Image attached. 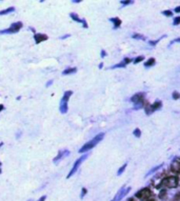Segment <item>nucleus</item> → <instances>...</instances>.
<instances>
[{"instance_id":"1","label":"nucleus","mask_w":180,"mask_h":201,"mask_svg":"<svg viewBox=\"0 0 180 201\" xmlns=\"http://www.w3.org/2000/svg\"><path fill=\"white\" fill-rule=\"evenodd\" d=\"M103 136H104V134L103 133H101V134H98L96 137H94L92 140H90L89 142H87L80 150H79V153H86V152H88V151H90L92 150L94 146H96L97 145V143L98 142H100L102 139H103Z\"/></svg>"},{"instance_id":"2","label":"nucleus","mask_w":180,"mask_h":201,"mask_svg":"<svg viewBox=\"0 0 180 201\" xmlns=\"http://www.w3.org/2000/svg\"><path fill=\"white\" fill-rule=\"evenodd\" d=\"M73 95V92L72 91H67L63 96H62V99L60 101V104H59V111L61 114H65L68 113V109H69V100L71 98V96Z\"/></svg>"},{"instance_id":"3","label":"nucleus","mask_w":180,"mask_h":201,"mask_svg":"<svg viewBox=\"0 0 180 201\" xmlns=\"http://www.w3.org/2000/svg\"><path fill=\"white\" fill-rule=\"evenodd\" d=\"M178 182H179V178L176 176H172V177H168V178L163 179L161 181V185L164 188L172 189V188H176L178 185Z\"/></svg>"},{"instance_id":"4","label":"nucleus","mask_w":180,"mask_h":201,"mask_svg":"<svg viewBox=\"0 0 180 201\" xmlns=\"http://www.w3.org/2000/svg\"><path fill=\"white\" fill-rule=\"evenodd\" d=\"M22 22H15L13 23L8 28H5V30H2L0 31V34L1 35H4V34H15V33H18L21 28H22Z\"/></svg>"},{"instance_id":"5","label":"nucleus","mask_w":180,"mask_h":201,"mask_svg":"<svg viewBox=\"0 0 180 201\" xmlns=\"http://www.w3.org/2000/svg\"><path fill=\"white\" fill-rule=\"evenodd\" d=\"M88 157V155H83V156H81L80 158H78L75 162H74V165H73V167H72V170H71V172L68 174V176H67V178H71L76 172H77V170L79 169V166H80V164L82 163V161L86 159Z\"/></svg>"},{"instance_id":"6","label":"nucleus","mask_w":180,"mask_h":201,"mask_svg":"<svg viewBox=\"0 0 180 201\" xmlns=\"http://www.w3.org/2000/svg\"><path fill=\"white\" fill-rule=\"evenodd\" d=\"M151 191L149 190V189H142L141 191H139L137 194H136V196L139 198V199H141V200H148V198L151 196Z\"/></svg>"},{"instance_id":"7","label":"nucleus","mask_w":180,"mask_h":201,"mask_svg":"<svg viewBox=\"0 0 180 201\" xmlns=\"http://www.w3.org/2000/svg\"><path fill=\"white\" fill-rule=\"evenodd\" d=\"M70 155V152L68 151V150H62V151H59V153H58V155L54 158V163H57L58 161H60V160H62L64 157H67V156H69Z\"/></svg>"},{"instance_id":"8","label":"nucleus","mask_w":180,"mask_h":201,"mask_svg":"<svg viewBox=\"0 0 180 201\" xmlns=\"http://www.w3.org/2000/svg\"><path fill=\"white\" fill-rule=\"evenodd\" d=\"M34 39H35L36 44H39V43H41L42 41L48 40L49 37H48V35H45V34H38V33H36V34H34Z\"/></svg>"},{"instance_id":"9","label":"nucleus","mask_w":180,"mask_h":201,"mask_svg":"<svg viewBox=\"0 0 180 201\" xmlns=\"http://www.w3.org/2000/svg\"><path fill=\"white\" fill-rule=\"evenodd\" d=\"M171 170H172V172H174L176 174H180V159H176L173 161V163L171 165Z\"/></svg>"},{"instance_id":"10","label":"nucleus","mask_w":180,"mask_h":201,"mask_svg":"<svg viewBox=\"0 0 180 201\" xmlns=\"http://www.w3.org/2000/svg\"><path fill=\"white\" fill-rule=\"evenodd\" d=\"M70 16H71V18L73 19V20H75V21H77V22H80V23H83V26H88L87 25V22H86V20H82V19H80L79 17H78V15L77 14H75V13H71L70 14Z\"/></svg>"},{"instance_id":"11","label":"nucleus","mask_w":180,"mask_h":201,"mask_svg":"<svg viewBox=\"0 0 180 201\" xmlns=\"http://www.w3.org/2000/svg\"><path fill=\"white\" fill-rule=\"evenodd\" d=\"M76 72H77V69H76V68H68L67 70H64V71L62 72V75H63V76L72 75V74H74V73H76Z\"/></svg>"},{"instance_id":"12","label":"nucleus","mask_w":180,"mask_h":201,"mask_svg":"<svg viewBox=\"0 0 180 201\" xmlns=\"http://www.w3.org/2000/svg\"><path fill=\"white\" fill-rule=\"evenodd\" d=\"M14 11H15V7H14V6H11V7H8V8L3 9V11H0V16L6 15V14H10V13H13Z\"/></svg>"},{"instance_id":"13","label":"nucleus","mask_w":180,"mask_h":201,"mask_svg":"<svg viewBox=\"0 0 180 201\" xmlns=\"http://www.w3.org/2000/svg\"><path fill=\"white\" fill-rule=\"evenodd\" d=\"M154 63H155V59H154V58H151L149 61L145 62V66H151V65H153Z\"/></svg>"},{"instance_id":"14","label":"nucleus","mask_w":180,"mask_h":201,"mask_svg":"<svg viewBox=\"0 0 180 201\" xmlns=\"http://www.w3.org/2000/svg\"><path fill=\"white\" fill-rule=\"evenodd\" d=\"M111 20L115 23V25H116V26H119V25H120V23H121V21H120L118 18H113V19H111Z\"/></svg>"},{"instance_id":"15","label":"nucleus","mask_w":180,"mask_h":201,"mask_svg":"<svg viewBox=\"0 0 180 201\" xmlns=\"http://www.w3.org/2000/svg\"><path fill=\"white\" fill-rule=\"evenodd\" d=\"M142 60H143V57H142V56H140V57H138V58H137L134 62H135V63H138V62H140V61H142Z\"/></svg>"},{"instance_id":"16","label":"nucleus","mask_w":180,"mask_h":201,"mask_svg":"<svg viewBox=\"0 0 180 201\" xmlns=\"http://www.w3.org/2000/svg\"><path fill=\"white\" fill-rule=\"evenodd\" d=\"M125 166H126V164H124V165H123V166H122V167L119 170V172H118V175H120V174H121V173L124 171V167H125Z\"/></svg>"},{"instance_id":"17","label":"nucleus","mask_w":180,"mask_h":201,"mask_svg":"<svg viewBox=\"0 0 180 201\" xmlns=\"http://www.w3.org/2000/svg\"><path fill=\"white\" fill-rule=\"evenodd\" d=\"M179 23H180V17H178V18H176V19H175L174 24H179Z\"/></svg>"},{"instance_id":"18","label":"nucleus","mask_w":180,"mask_h":201,"mask_svg":"<svg viewBox=\"0 0 180 201\" xmlns=\"http://www.w3.org/2000/svg\"><path fill=\"white\" fill-rule=\"evenodd\" d=\"M87 194V189H82V194H81V198H83V196Z\"/></svg>"},{"instance_id":"19","label":"nucleus","mask_w":180,"mask_h":201,"mask_svg":"<svg viewBox=\"0 0 180 201\" xmlns=\"http://www.w3.org/2000/svg\"><path fill=\"white\" fill-rule=\"evenodd\" d=\"M45 199H46V196H42L41 198H39L38 201H45Z\"/></svg>"},{"instance_id":"20","label":"nucleus","mask_w":180,"mask_h":201,"mask_svg":"<svg viewBox=\"0 0 180 201\" xmlns=\"http://www.w3.org/2000/svg\"><path fill=\"white\" fill-rule=\"evenodd\" d=\"M135 133H136V134H135L136 136H140V131H138V130H136V131H135Z\"/></svg>"},{"instance_id":"21","label":"nucleus","mask_w":180,"mask_h":201,"mask_svg":"<svg viewBox=\"0 0 180 201\" xmlns=\"http://www.w3.org/2000/svg\"><path fill=\"white\" fill-rule=\"evenodd\" d=\"M178 97H179V94L175 93V94H174V98H178Z\"/></svg>"},{"instance_id":"22","label":"nucleus","mask_w":180,"mask_h":201,"mask_svg":"<svg viewBox=\"0 0 180 201\" xmlns=\"http://www.w3.org/2000/svg\"><path fill=\"white\" fill-rule=\"evenodd\" d=\"M3 108H4V105H3V104H0V112H1Z\"/></svg>"},{"instance_id":"23","label":"nucleus","mask_w":180,"mask_h":201,"mask_svg":"<svg viewBox=\"0 0 180 201\" xmlns=\"http://www.w3.org/2000/svg\"><path fill=\"white\" fill-rule=\"evenodd\" d=\"M52 83H53V81H52V80H51V81H49V82H48V84H46V87H49V85H50V84H52Z\"/></svg>"},{"instance_id":"24","label":"nucleus","mask_w":180,"mask_h":201,"mask_svg":"<svg viewBox=\"0 0 180 201\" xmlns=\"http://www.w3.org/2000/svg\"><path fill=\"white\" fill-rule=\"evenodd\" d=\"M164 14H165V15H171L172 13H171V12H164Z\"/></svg>"},{"instance_id":"25","label":"nucleus","mask_w":180,"mask_h":201,"mask_svg":"<svg viewBox=\"0 0 180 201\" xmlns=\"http://www.w3.org/2000/svg\"><path fill=\"white\" fill-rule=\"evenodd\" d=\"M175 11H176V12H177V13H179V12H180V6H179V7H177V8H176V9H175Z\"/></svg>"},{"instance_id":"26","label":"nucleus","mask_w":180,"mask_h":201,"mask_svg":"<svg viewBox=\"0 0 180 201\" xmlns=\"http://www.w3.org/2000/svg\"><path fill=\"white\" fill-rule=\"evenodd\" d=\"M148 201H155L154 199H150V200H148Z\"/></svg>"},{"instance_id":"27","label":"nucleus","mask_w":180,"mask_h":201,"mask_svg":"<svg viewBox=\"0 0 180 201\" xmlns=\"http://www.w3.org/2000/svg\"><path fill=\"white\" fill-rule=\"evenodd\" d=\"M129 201H134V200H133V199H130V200H129Z\"/></svg>"},{"instance_id":"28","label":"nucleus","mask_w":180,"mask_h":201,"mask_svg":"<svg viewBox=\"0 0 180 201\" xmlns=\"http://www.w3.org/2000/svg\"><path fill=\"white\" fill-rule=\"evenodd\" d=\"M1 145H2V143H0V146H1Z\"/></svg>"},{"instance_id":"29","label":"nucleus","mask_w":180,"mask_h":201,"mask_svg":"<svg viewBox=\"0 0 180 201\" xmlns=\"http://www.w3.org/2000/svg\"><path fill=\"white\" fill-rule=\"evenodd\" d=\"M0 174H1V169H0Z\"/></svg>"},{"instance_id":"30","label":"nucleus","mask_w":180,"mask_h":201,"mask_svg":"<svg viewBox=\"0 0 180 201\" xmlns=\"http://www.w3.org/2000/svg\"><path fill=\"white\" fill-rule=\"evenodd\" d=\"M0 165H1V162H0Z\"/></svg>"},{"instance_id":"31","label":"nucleus","mask_w":180,"mask_h":201,"mask_svg":"<svg viewBox=\"0 0 180 201\" xmlns=\"http://www.w3.org/2000/svg\"><path fill=\"white\" fill-rule=\"evenodd\" d=\"M29 201H32V200H29Z\"/></svg>"}]
</instances>
